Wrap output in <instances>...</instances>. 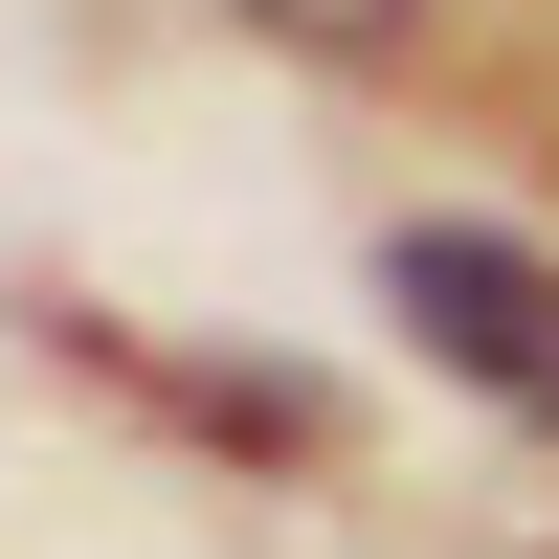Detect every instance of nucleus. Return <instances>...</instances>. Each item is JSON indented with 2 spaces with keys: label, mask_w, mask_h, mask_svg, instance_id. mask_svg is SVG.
Segmentation results:
<instances>
[{
  "label": "nucleus",
  "mask_w": 559,
  "mask_h": 559,
  "mask_svg": "<svg viewBox=\"0 0 559 559\" xmlns=\"http://www.w3.org/2000/svg\"><path fill=\"white\" fill-rule=\"evenodd\" d=\"M381 313L448 358V381H492L515 426H559V269L515 247V224H403V247H381Z\"/></svg>",
  "instance_id": "nucleus-1"
},
{
  "label": "nucleus",
  "mask_w": 559,
  "mask_h": 559,
  "mask_svg": "<svg viewBox=\"0 0 559 559\" xmlns=\"http://www.w3.org/2000/svg\"><path fill=\"white\" fill-rule=\"evenodd\" d=\"M247 23H292V45H381L403 0H247Z\"/></svg>",
  "instance_id": "nucleus-2"
}]
</instances>
